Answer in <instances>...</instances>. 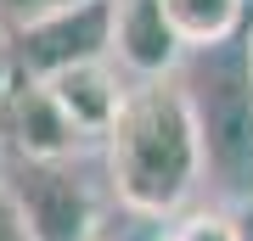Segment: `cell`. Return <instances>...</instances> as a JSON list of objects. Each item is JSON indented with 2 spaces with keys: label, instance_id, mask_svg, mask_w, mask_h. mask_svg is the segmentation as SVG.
Here are the masks:
<instances>
[{
  "label": "cell",
  "instance_id": "7",
  "mask_svg": "<svg viewBox=\"0 0 253 241\" xmlns=\"http://www.w3.org/2000/svg\"><path fill=\"white\" fill-rule=\"evenodd\" d=\"M56 96V107H62L73 124H79L84 140H101L107 135V124L118 118V107H124V79L113 73V56H101V62H79V68H62L51 73V79H40Z\"/></svg>",
  "mask_w": 253,
  "mask_h": 241
},
{
  "label": "cell",
  "instance_id": "14",
  "mask_svg": "<svg viewBox=\"0 0 253 241\" xmlns=\"http://www.w3.org/2000/svg\"><path fill=\"white\" fill-rule=\"evenodd\" d=\"M0 174H6V152H0Z\"/></svg>",
  "mask_w": 253,
  "mask_h": 241
},
{
  "label": "cell",
  "instance_id": "13",
  "mask_svg": "<svg viewBox=\"0 0 253 241\" xmlns=\"http://www.w3.org/2000/svg\"><path fill=\"white\" fill-rule=\"evenodd\" d=\"M236 241H253V207H242V213H236Z\"/></svg>",
  "mask_w": 253,
  "mask_h": 241
},
{
  "label": "cell",
  "instance_id": "11",
  "mask_svg": "<svg viewBox=\"0 0 253 241\" xmlns=\"http://www.w3.org/2000/svg\"><path fill=\"white\" fill-rule=\"evenodd\" d=\"M0 241H34V230H28V219L17 213V202H11L6 185H0Z\"/></svg>",
  "mask_w": 253,
  "mask_h": 241
},
{
  "label": "cell",
  "instance_id": "8",
  "mask_svg": "<svg viewBox=\"0 0 253 241\" xmlns=\"http://www.w3.org/2000/svg\"><path fill=\"white\" fill-rule=\"evenodd\" d=\"M163 17H169V28L180 34V45L191 51V45L231 39L236 28L253 17V6H248V0H163Z\"/></svg>",
  "mask_w": 253,
  "mask_h": 241
},
{
  "label": "cell",
  "instance_id": "9",
  "mask_svg": "<svg viewBox=\"0 0 253 241\" xmlns=\"http://www.w3.org/2000/svg\"><path fill=\"white\" fill-rule=\"evenodd\" d=\"M169 241H236V213L231 207H203L186 224H174Z\"/></svg>",
  "mask_w": 253,
  "mask_h": 241
},
{
  "label": "cell",
  "instance_id": "12",
  "mask_svg": "<svg viewBox=\"0 0 253 241\" xmlns=\"http://www.w3.org/2000/svg\"><path fill=\"white\" fill-rule=\"evenodd\" d=\"M11 90V45H6V28H0V96Z\"/></svg>",
  "mask_w": 253,
  "mask_h": 241
},
{
  "label": "cell",
  "instance_id": "6",
  "mask_svg": "<svg viewBox=\"0 0 253 241\" xmlns=\"http://www.w3.org/2000/svg\"><path fill=\"white\" fill-rule=\"evenodd\" d=\"M186 45L163 17V0H113V62L129 79H169Z\"/></svg>",
  "mask_w": 253,
  "mask_h": 241
},
{
  "label": "cell",
  "instance_id": "3",
  "mask_svg": "<svg viewBox=\"0 0 253 241\" xmlns=\"http://www.w3.org/2000/svg\"><path fill=\"white\" fill-rule=\"evenodd\" d=\"M11 79H51L62 68L113 56V0H79V6L40 11L17 28H6Z\"/></svg>",
  "mask_w": 253,
  "mask_h": 241
},
{
  "label": "cell",
  "instance_id": "1",
  "mask_svg": "<svg viewBox=\"0 0 253 241\" xmlns=\"http://www.w3.org/2000/svg\"><path fill=\"white\" fill-rule=\"evenodd\" d=\"M101 146H107L113 197L146 219L174 213L203 179L197 124H191V107H186L180 84H174V73L129 84L118 118L101 135Z\"/></svg>",
  "mask_w": 253,
  "mask_h": 241
},
{
  "label": "cell",
  "instance_id": "10",
  "mask_svg": "<svg viewBox=\"0 0 253 241\" xmlns=\"http://www.w3.org/2000/svg\"><path fill=\"white\" fill-rule=\"evenodd\" d=\"M56 6H79V0H0V28H17L40 11H56Z\"/></svg>",
  "mask_w": 253,
  "mask_h": 241
},
{
  "label": "cell",
  "instance_id": "4",
  "mask_svg": "<svg viewBox=\"0 0 253 241\" xmlns=\"http://www.w3.org/2000/svg\"><path fill=\"white\" fill-rule=\"evenodd\" d=\"M0 185L11 191L34 241H90L96 236V191L79 179L73 157H6Z\"/></svg>",
  "mask_w": 253,
  "mask_h": 241
},
{
  "label": "cell",
  "instance_id": "5",
  "mask_svg": "<svg viewBox=\"0 0 253 241\" xmlns=\"http://www.w3.org/2000/svg\"><path fill=\"white\" fill-rule=\"evenodd\" d=\"M6 146L11 157H79L84 135L40 79H11L0 96V152Z\"/></svg>",
  "mask_w": 253,
  "mask_h": 241
},
{
  "label": "cell",
  "instance_id": "2",
  "mask_svg": "<svg viewBox=\"0 0 253 241\" xmlns=\"http://www.w3.org/2000/svg\"><path fill=\"white\" fill-rule=\"evenodd\" d=\"M219 207H253V17L219 45H191L174 68Z\"/></svg>",
  "mask_w": 253,
  "mask_h": 241
}]
</instances>
